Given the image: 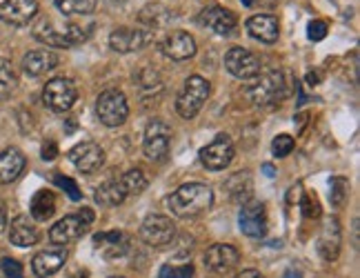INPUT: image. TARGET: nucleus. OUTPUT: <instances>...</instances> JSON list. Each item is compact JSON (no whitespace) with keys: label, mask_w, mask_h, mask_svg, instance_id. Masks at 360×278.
<instances>
[{"label":"nucleus","mask_w":360,"mask_h":278,"mask_svg":"<svg viewBox=\"0 0 360 278\" xmlns=\"http://www.w3.org/2000/svg\"><path fill=\"white\" fill-rule=\"evenodd\" d=\"M214 203V191L202 183H187L167 198V207L178 218H193L207 212Z\"/></svg>","instance_id":"f257e3e1"},{"label":"nucleus","mask_w":360,"mask_h":278,"mask_svg":"<svg viewBox=\"0 0 360 278\" xmlns=\"http://www.w3.org/2000/svg\"><path fill=\"white\" fill-rule=\"evenodd\" d=\"M254 80L256 82L247 89V96L256 105H262V107L283 103L287 96L292 94V87L296 82L287 72H267V74H260Z\"/></svg>","instance_id":"f03ea898"},{"label":"nucleus","mask_w":360,"mask_h":278,"mask_svg":"<svg viewBox=\"0 0 360 278\" xmlns=\"http://www.w3.org/2000/svg\"><path fill=\"white\" fill-rule=\"evenodd\" d=\"M210 80H205L202 76H189L185 80V87L183 91L178 94V101H176V109L178 114L183 116L185 120H191L198 116V111L202 109L205 101L210 99Z\"/></svg>","instance_id":"7ed1b4c3"},{"label":"nucleus","mask_w":360,"mask_h":278,"mask_svg":"<svg viewBox=\"0 0 360 278\" xmlns=\"http://www.w3.org/2000/svg\"><path fill=\"white\" fill-rule=\"evenodd\" d=\"M96 116L107 127H120L129 116V103L118 89H107L96 101Z\"/></svg>","instance_id":"20e7f679"},{"label":"nucleus","mask_w":360,"mask_h":278,"mask_svg":"<svg viewBox=\"0 0 360 278\" xmlns=\"http://www.w3.org/2000/svg\"><path fill=\"white\" fill-rule=\"evenodd\" d=\"M78 99V87L72 78H65V76H58V78H51L45 89H43V103L47 109L56 111V114H63V111H69L74 107Z\"/></svg>","instance_id":"39448f33"},{"label":"nucleus","mask_w":360,"mask_h":278,"mask_svg":"<svg viewBox=\"0 0 360 278\" xmlns=\"http://www.w3.org/2000/svg\"><path fill=\"white\" fill-rule=\"evenodd\" d=\"M169 145H172V127L165 120L154 118L145 129V138H143V149L145 156L149 160L162 163L169 156Z\"/></svg>","instance_id":"423d86ee"},{"label":"nucleus","mask_w":360,"mask_h":278,"mask_svg":"<svg viewBox=\"0 0 360 278\" xmlns=\"http://www.w3.org/2000/svg\"><path fill=\"white\" fill-rule=\"evenodd\" d=\"M225 67L231 76H236L240 80H254L262 72L260 58L254 51H249L245 47H231L225 53Z\"/></svg>","instance_id":"0eeeda50"},{"label":"nucleus","mask_w":360,"mask_h":278,"mask_svg":"<svg viewBox=\"0 0 360 278\" xmlns=\"http://www.w3.org/2000/svg\"><path fill=\"white\" fill-rule=\"evenodd\" d=\"M198 25L205 27V30H210L212 34L216 36H223V38H229L236 34V27H238V18L236 13L220 7V5H212V7H205L200 13H198Z\"/></svg>","instance_id":"6e6552de"},{"label":"nucleus","mask_w":360,"mask_h":278,"mask_svg":"<svg viewBox=\"0 0 360 278\" xmlns=\"http://www.w3.org/2000/svg\"><path fill=\"white\" fill-rule=\"evenodd\" d=\"M176 236V225L169 216L151 214L141 225V239L149 247H167Z\"/></svg>","instance_id":"1a4fd4ad"},{"label":"nucleus","mask_w":360,"mask_h":278,"mask_svg":"<svg viewBox=\"0 0 360 278\" xmlns=\"http://www.w3.org/2000/svg\"><path fill=\"white\" fill-rule=\"evenodd\" d=\"M233 154L236 149H233L231 138L227 134H218L210 145L200 149V163L210 172H223L233 160Z\"/></svg>","instance_id":"9d476101"},{"label":"nucleus","mask_w":360,"mask_h":278,"mask_svg":"<svg viewBox=\"0 0 360 278\" xmlns=\"http://www.w3.org/2000/svg\"><path fill=\"white\" fill-rule=\"evenodd\" d=\"M238 225H240V232L245 236H249V239H262V236L267 234V210H265V203L247 201L240 207Z\"/></svg>","instance_id":"9b49d317"},{"label":"nucleus","mask_w":360,"mask_h":278,"mask_svg":"<svg viewBox=\"0 0 360 278\" xmlns=\"http://www.w3.org/2000/svg\"><path fill=\"white\" fill-rule=\"evenodd\" d=\"M154 32L151 30H131V27H118L109 36V47L118 53H131L154 43Z\"/></svg>","instance_id":"f8f14e48"},{"label":"nucleus","mask_w":360,"mask_h":278,"mask_svg":"<svg viewBox=\"0 0 360 278\" xmlns=\"http://www.w3.org/2000/svg\"><path fill=\"white\" fill-rule=\"evenodd\" d=\"M69 160L76 165V170L82 174H94L96 170H101L105 163V149L98 143L85 141L76 147L69 149Z\"/></svg>","instance_id":"ddd939ff"},{"label":"nucleus","mask_w":360,"mask_h":278,"mask_svg":"<svg viewBox=\"0 0 360 278\" xmlns=\"http://www.w3.org/2000/svg\"><path fill=\"white\" fill-rule=\"evenodd\" d=\"M160 51L162 56H167L169 61H189L196 56L198 47H196V38L187 32H172L165 36V40L160 43Z\"/></svg>","instance_id":"4468645a"},{"label":"nucleus","mask_w":360,"mask_h":278,"mask_svg":"<svg viewBox=\"0 0 360 278\" xmlns=\"http://www.w3.org/2000/svg\"><path fill=\"white\" fill-rule=\"evenodd\" d=\"M38 16L36 0H0V20L7 25H30Z\"/></svg>","instance_id":"2eb2a0df"},{"label":"nucleus","mask_w":360,"mask_h":278,"mask_svg":"<svg viewBox=\"0 0 360 278\" xmlns=\"http://www.w3.org/2000/svg\"><path fill=\"white\" fill-rule=\"evenodd\" d=\"M87 227L89 225L80 216H65L49 229V239H51V243H56V245L76 243V241L82 239V236H85Z\"/></svg>","instance_id":"dca6fc26"},{"label":"nucleus","mask_w":360,"mask_h":278,"mask_svg":"<svg viewBox=\"0 0 360 278\" xmlns=\"http://www.w3.org/2000/svg\"><path fill=\"white\" fill-rule=\"evenodd\" d=\"M136 89H138V96H141L143 105H151V103H158V99L162 96V78L156 69L151 67H143L141 72L136 74Z\"/></svg>","instance_id":"f3484780"},{"label":"nucleus","mask_w":360,"mask_h":278,"mask_svg":"<svg viewBox=\"0 0 360 278\" xmlns=\"http://www.w3.org/2000/svg\"><path fill=\"white\" fill-rule=\"evenodd\" d=\"M247 32L252 38L260 40V43H276L281 36V25H278V18L271 16V13H258V16H252L247 23Z\"/></svg>","instance_id":"a211bd4d"},{"label":"nucleus","mask_w":360,"mask_h":278,"mask_svg":"<svg viewBox=\"0 0 360 278\" xmlns=\"http://www.w3.org/2000/svg\"><path fill=\"white\" fill-rule=\"evenodd\" d=\"M240 260V254L236 247L231 245H225V243H218V245H212L210 249H207L205 254V265L210 267L212 272H229L231 267H236Z\"/></svg>","instance_id":"6ab92c4d"},{"label":"nucleus","mask_w":360,"mask_h":278,"mask_svg":"<svg viewBox=\"0 0 360 278\" xmlns=\"http://www.w3.org/2000/svg\"><path fill=\"white\" fill-rule=\"evenodd\" d=\"M56 67H58V56L49 49H34L30 53H25L22 58V72L32 78L45 76Z\"/></svg>","instance_id":"aec40b11"},{"label":"nucleus","mask_w":360,"mask_h":278,"mask_svg":"<svg viewBox=\"0 0 360 278\" xmlns=\"http://www.w3.org/2000/svg\"><path fill=\"white\" fill-rule=\"evenodd\" d=\"M94 247L98 249L105 258L112 260V258H120L127 254L129 239H127V234H122V232H101L94 236Z\"/></svg>","instance_id":"412c9836"},{"label":"nucleus","mask_w":360,"mask_h":278,"mask_svg":"<svg viewBox=\"0 0 360 278\" xmlns=\"http://www.w3.org/2000/svg\"><path fill=\"white\" fill-rule=\"evenodd\" d=\"M67 260V249L65 247H51L38 252L32 260V270L38 278H47L51 274H56Z\"/></svg>","instance_id":"4be33fe9"},{"label":"nucleus","mask_w":360,"mask_h":278,"mask_svg":"<svg viewBox=\"0 0 360 278\" xmlns=\"http://www.w3.org/2000/svg\"><path fill=\"white\" fill-rule=\"evenodd\" d=\"M340 241H342V229L338 218H329L323 227L321 239H318V254L325 260H336L340 252Z\"/></svg>","instance_id":"5701e85b"},{"label":"nucleus","mask_w":360,"mask_h":278,"mask_svg":"<svg viewBox=\"0 0 360 278\" xmlns=\"http://www.w3.org/2000/svg\"><path fill=\"white\" fill-rule=\"evenodd\" d=\"M27 158L20 149L16 147H7L0 151V183L7 185L13 183L16 178H20V174L25 172Z\"/></svg>","instance_id":"b1692460"},{"label":"nucleus","mask_w":360,"mask_h":278,"mask_svg":"<svg viewBox=\"0 0 360 278\" xmlns=\"http://www.w3.org/2000/svg\"><path fill=\"white\" fill-rule=\"evenodd\" d=\"M32 36L36 40H40L43 45L47 47H72V43H69V38L65 34V30H58L56 25H53L49 18H38L32 27Z\"/></svg>","instance_id":"393cba45"},{"label":"nucleus","mask_w":360,"mask_h":278,"mask_svg":"<svg viewBox=\"0 0 360 278\" xmlns=\"http://www.w3.org/2000/svg\"><path fill=\"white\" fill-rule=\"evenodd\" d=\"M38 239H40V234L34 222L30 220V216H16L11 220L9 241L16 247H32L38 243Z\"/></svg>","instance_id":"a878e982"},{"label":"nucleus","mask_w":360,"mask_h":278,"mask_svg":"<svg viewBox=\"0 0 360 278\" xmlns=\"http://www.w3.org/2000/svg\"><path fill=\"white\" fill-rule=\"evenodd\" d=\"M172 20V11L160 5V3H151V5H145L138 13V23L147 25L149 30H156V27H165Z\"/></svg>","instance_id":"bb28decb"},{"label":"nucleus","mask_w":360,"mask_h":278,"mask_svg":"<svg viewBox=\"0 0 360 278\" xmlns=\"http://www.w3.org/2000/svg\"><path fill=\"white\" fill-rule=\"evenodd\" d=\"M53 212H56V196H53V191L49 189L36 191L32 198V216L43 222V220H49Z\"/></svg>","instance_id":"cd10ccee"},{"label":"nucleus","mask_w":360,"mask_h":278,"mask_svg":"<svg viewBox=\"0 0 360 278\" xmlns=\"http://www.w3.org/2000/svg\"><path fill=\"white\" fill-rule=\"evenodd\" d=\"M94 198L103 207H118L124 198H127V194H124L120 180H107V183H103L98 189H96Z\"/></svg>","instance_id":"c85d7f7f"},{"label":"nucleus","mask_w":360,"mask_h":278,"mask_svg":"<svg viewBox=\"0 0 360 278\" xmlns=\"http://www.w3.org/2000/svg\"><path fill=\"white\" fill-rule=\"evenodd\" d=\"M227 189H229V196H231L233 201L240 203V205H245L247 201H252L254 180H252V176H249L247 172L236 174V176H231V178H229Z\"/></svg>","instance_id":"c756f323"},{"label":"nucleus","mask_w":360,"mask_h":278,"mask_svg":"<svg viewBox=\"0 0 360 278\" xmlns=\"http://www.w3.org/2000/svg\"><path fill=\"white\" fill-rule=\"evenodd\" d=\"M53 5H56L63 16H74V13L87 16V13H94L98 0H53Z\"/></svg>","instance_id":"7c9ffc66"},{"label":"nucleus","mask_w":360,"mask_h":278,"mask_svg":"<svg viewBox=\"0 0 360 278\" xmlns=\"http://www.w3.org/2000/svg\"><path fill=\"white\" fill-rule=\"evenodd\" d=\"M18 89V76L7 58H0V99H11V94Z\"/></svg>","instance_id":"2f4dec72"},{"label":"nucleus","mask_w":360,"mask_h":278,"mask_svg":"<svg viewBox=\"0 0 360 278\" xmlns=\"http://www.w3.org/2000/svg\"><path fill=\"white\" fill-rule=\"evenodd\" d=\"M120 185H122V189H124L127 196H138V194H143L147 189L149 180H147V176L141 170H129V172L122 174Z\"/></svg>","instance_id":"473e14b6"},{"label":"nucleus","mask_w":360,"mask_h":278,"mask_svg":"<svg viewBox=\"0 0 360 278\" xmlns=\"http://www.w3.org/2000/svg\"><path fill=\"white\" fill-rule=\"evenodd\" d=\"M347 196H349V180L342 178V176H336L331 178L329 183V201L334 207H342L347 203Z\"/></svg>","instance_id":"72a5a7b5"},{"label":"nucleus","mask_w":360,"mask_h":278,"mask_svg":"<svg viewBox=\"0 0 360 278\" xmlns=\"http://www.w3.org/2000/svg\"><path fill=\"white\" fill-rule=\"evenodd\" d=\"M296 147V141H294V136H289V134H281V136H276L274 138V143H271V151H274V156L276 158H285L289 156L294 151Z\"/></svg>","instance_id":"f704fd0d"},{"label":"nucleus","mask_w":360,"mask_h":278,"mask_svg":"<svg viewBox=\"0 0 360 278\" xmlns=\"http://www.w3.org/2000/svg\"><path fill=\"white\" fill-rule=\"evenodd\" d=\"M193 265L185 263V265H162L158 272V278H193Z\"/></svg>","instance_id":"c9c22d12"},{"label":"nucleus","mask_w":360,"mask_h":278,"mask_svg":"<svg viewBox=\"0 0 360 278\" xmlns=\"http://www.w3.org/2000/svg\"><path fill=\"white\" fill-rule=\"evenodd\" d=\"M300 210H302L304 218H318V216H321V205H318L316 196H311V194H302Z\"/></svg>","instance_id":"e433bc0d"},{"label":"nucleus","mask_w":360,"mask_h":278,"mask_svg":"<svg viewBox=\"0 0 360 278\" xmlns=\"http://www.w3.org/2000/svg\"><path fill=\"white\" fill-rule=\"evenodd\" d=\"M53 183H56L60 189H65L72 201H80V189H78V185L74 183L72 178H67V176H63V174H56V178H53Z\"/></svg>","instance_id":"4c0bfd02"},{"label":"nucleus","mask_w":360,"mask_h":278,"mask_svg":"<svg viewBox=\"0 0 360 278\" xmlns=\"http://www.w3.org/2000/svg\"><path fill=\"white\" fill-rule=\"evenodd\" d=\"M0 267H3L7 278H25V270H22V265H20L18 260L3 258V260H0Z\"/></svg>","instance_id":"58836bf2"},{"label":"nucleus","mask_w":360,"mask_h":278,"mask_svg":"<svg viewBox=\"0 0 360 278\" xmlns=\"http://www.w3.org/2000/svg\"><path fill=\"white\" fill-rule=\"evenodd\" d=\"M307 36H309V40H314V43L323 40L327 36V23L325 20H311L307 27Z\"/></svg>","instance_id":"ea45409f"},{"label":"nucleus","mask_w":360,"mask_h":278,"mask_svg":"<svg viewBox=\"0 0 360 278\" xmlns=\"http://www.w3.org/2000/svg\"><path fill=\"white\" fill-rule=\"evenodd\" d=\"M56 156H58V145L53 141H47L43 145V160H53Z\"/></svg>","instance_id":"a19ab883"},{"label":"nucleus","mask_w":360,"mask_h":278,"mask_svg":"<svg viewBox=\"0 0 360 278\" xmlns=\"http://www.w3.org/2000/svg\"><path fill=\"white\" fill-rule=\"evenodd\" d=\"M5 227H7V207L0 201V232H5Z\"/></svg>","instance_id":"79ce46f5"},{"label":"nucleus","mask_w":360,"mask_h":278,"mask_svg":"<svg viewBox=\"0 0 360 278\" xmlns=\"http://www.w3.org/2000/svg\"><path fill=\"white\" fill-rule=\"evenodd\" d=\"M236 278H265V276H262L258 270H245V272H240Z\"/></svg>","instance_id":"37998d69"},{"label":"nucleus","mask_w":360,"mask_h":278,"mask_svg":"<svg viewBox=\"0 0 360 278\" xmlns=\"http://www.w3.org/2000/svg\"><path fill=\"white\" fill-rule=\"evenodd\" d=\"M82 220H85L87 222V225H91V220H94V212L91 210H87V207H82V210H80V214H78Z\"/></svg>","instance_id":"c03bdc74"},{"label":"nucleus","mask_w":360,"mask_h":278,"mask_svg":"<svg viewBox=\"0 0 360 278\" xmlns=\"http://www.w3.org/2000/svg\"><path fill=\"white\" fill-rule=\"evenodd\" d=\"M283 278H302V274H300L298 270H294V267H292V270H287V272H285V276H283Z\"/></svg>","instance_id":"a18cd8bd"},{"label":"nucleus","mask_w":360,"mask_h":278,"mask_svg":"<svg viewBox=\"0 0 360 278\" xmlns=\"http://www.w3.org/2000/svg\"><path fill=\"white\" fill-rule=\"evenodd\" d=\"M262 172H265V176H269V178H274L276 176V172H274V167L267 163V165H262Z\"/></svg>","instance_id":"49530a36"},{"label":"nucleus","mask_w":360,"mask_h":278,"mask_svg":"<svg viewBox=\"0 0 360 278\" xmlns=\"http://www.w3.org/2000/svg\"><path fill=\"white\" fill-rule=\"evenodd\" d=\"M69 278H87V272H82V270H76L74 274H69Z\"/></svg>","instance_id":"de8ad7c7"},{"label":"nucleus","mask_w":360,"mask_h":278,"mask_svg":"<svg viewBox=\"0 0 360 278\" xmlns=\"http://www.w3.org/2000/svg\"><path fill=\"white\" fill-rule=\"evenodd\" d=\"M307 82L314 87V85H318V74H307Z\"/></svg>","instance_id":"09e8293b"},{"label":"nucleus","mask_w":360,"mask_h":278,"mask_svg":"<svg viewBox=\"0 0 360 278\" xmlns=\"http://www.w3.org/2000/svg\"><path fill=\"white\" fill-rule=\"evenodd\" d=\"M76 129V120H69V125H67V132H74Z\"/></svg>","instance_id":"8fccbe9b"},{"label":"nucleus","mask_w":360,"mask_h":278,"mask_svg":"<svg viewBox=\"0 0 360 278\" xmlns=\"http://www.w3.org/2000/svg\"><path fill=\"white\" fill-rule=\"evenodd\" d=\"M240 3H243L245 7H252V5H254V0H240Z\"/></svg>","instance_id":"3c124183"},{"label":"nucleus","mask_w":360,"mask_h":278,"mask_svg":"<svg viewBox=\"0 0 360 278\" xmlns=\"http://www.w3.org/2000/svg\"><path fill=\"white\" fill-rule=\"evenodd\" d=\"M109 3H122V0H109Z\"/></svg>","instance_id":"603ef678"},{"label":"nucleus","mask_w":360,"mask_h":278,"mask_svg":"<svg viewBox=\"0 0 360 278\" xmlns=\"http://www.w3.org/2000/svg\"><path fill=\"white\" fill-rule=\"evenodd\" d=\"M109 278H122V276H109Z\"/></svg>","instance_id":"864d4df0"}]
</instances>
